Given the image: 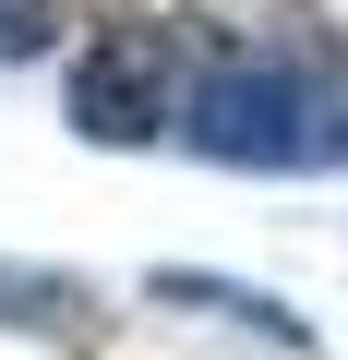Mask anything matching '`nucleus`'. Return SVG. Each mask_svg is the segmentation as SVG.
I'll return each instance as SVG.
<instances>
[{"label":"nucleus","mask_w":348,"mask_h":360,"mask_svg":"<svg viewBox=\"0 0 348 360\" xmlns=\"http://www.w3.org/2000/svg\"><path fill=\"white\" fill-rule=\"evenodd\" d=\"M288 25V13H276ZM217 37L193 49L181 84V144L217 168H264V180H312L348 156V72L324 37Z\"/></svg>","instance_id":"obj_1"},{"label":"nucleus","mask_w":348,"mask_h":360,"mask_svg":"<svg viewBox=\"0 0 348 360\" xmlns=\"http://www.w3.org/2000/svg\"><path fill=\"white\" fill-rule=\"evenodd\" d=\"M181 84H193V37L156 25V13H120L72 49L60 108H72L84 144H156V132H181Z\"/></svg>","instance_id":"obj_2"},{"label":"nucleus","mask_w":348,"mask_h":360,"mask_svg":"<svg viewBox=\"0 0 348 360\" xmlns=\"http://www.w3.org/2000/svg\"><path fill=\"white\" fill-rule=\"evenodd\" d=\"M144 300L156 312H228L240 336H276V348H312V324H288V300H264V288H240V276H181V264H168V276H144Z\"/></svg>","instance_id":"obj_3"},{"label":"nucleus","mask_w":348,"mask_h":360,"mask_svg":"<svg viewBox=\"0 0 348 360\" xmlns=\"http://www.w3.org/2000/svg\"><path fill=\"white\" fill-rule=\"evenodd\" d=\"M84 312H96L84 276H60V264H0V324H25V336H72Z\"/></svg>","instance_id":"obj_4"},{"label":"nucleus","mask_w":348,"mask_h":360,"mask_svg":"<svg viewBox=\"0 0 348 360\" xmlns=\"http://www.w3.org/2000/svg\"><path fill=\"white\" fill-rule=\"evenodd\" d=\"M60 49V0H0V60H49Z\"/></svg>","instance_id":"obj_5"}]
</instances>
